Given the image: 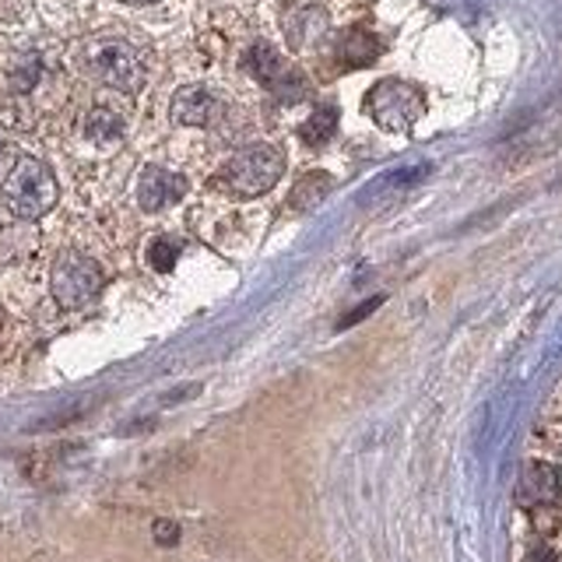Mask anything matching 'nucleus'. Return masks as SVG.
Masks as SVG:
<instances>
[{"mask_svg": "<svg viewBox=\"0 0 562 562\" xmlns=\"http://www.w3.org/2000/svg\"><path fill=\"white\" fill-rule=\"evenodd\" d=\"M0 327H4V313H0Z\"/></svg>", "mask_w": 562, "mask_h": 562, "instance_id": "obj_19", "label": "nucleus"}, {"mask_svg": "<svg viewBox=\"0 0 562 562\" xmlns=\"http://www.w3.org/2000/svg\"><path fill=\"white\" fill-rule=\"evenodd\" d=\"M49 281H53V295H57V303L67 310H78L85 303H92V299L102 292L105 271L95 257H88L81 250H64L57 260H53Z\"/></svg>", "mask_w": 562, "mask_h": 562, "instance_id": "obj_5", "label": "nucleus"}, {"mask_svg": "<svg viewBox=\"0 0 562 562\" xmlns=\"http://www.w3.org/2000/svg\"><path fill=\"white\" fill-rule=\"evenodd\" d=\"M334 131H338V110L334 105H321L303 127H299V137L306 140V145H313V148H321V145H327V140L334 137Z\"/></svg>", "mask_w": 562, "mask_h": 562, "instance_id": "obj_12", "label": "nucleus"}, {"mask_svg": "<svg viewBox=\"0 0 562 562\" xmlns=\"http://www.w3.org/2000/svg\"><path fill=\"white\" fill-rule=\"evenodd\" d=\"M559 496V471L552 464H527L520 479V503L524 506H552Z\"/></svg>", "mask_w": 562, "mask_h": 562, "instance_id": "obj_9", "label": "nucleus"}, {"mask_svg": "<svg viewBox=\"0 0 562 562\" xmlns=\"http://www.w3.org/2000/svg\"><path fill=\"white\" fill-rule=\"evenodd\" d=\"M380 303H383V299L376 295V299H369V303H366V306H359V310H351V313L345 316V321H341V327H351V324H359V321H362V316H369V313H373V310H376Z\"/></svg>", "mask_w": 562, "mask_h": 562, "instance_id": "obj_15", "label": "nucleus"}, {"mask_svg": "<svg viewBox=\"0 0 562 562\" xmlns=\"http://www.w3.org/2000/svg\"><path fill=\"white\" fill-rule=\"evenodd\" d=\"M127 4H151V0H127Z\"/></svg>", "mask_w": 562, "mask_h": 562, "instance_id": "obj_18", "label": "nucleus"}, {"mask_svg": "<svg viewBox=\"0 0 562 562\" xmlns=\"http://www.w3.org/2000/svg\"><path fill=\"white\" fill-rule=\"evenodd\" d=\"M527 562H555V552L549 544H538V549H531V555H527Z\"/></svg>", "mask_w": 562, "mask_h": 562, "instance_id": "obj_17", "label": "nucleus"}, {"mask_svg": "<svg viewBox=\"0 0 562 562\" xmlns=\"http://www.w3.org/2000/svg\"><path fill=\"white\" fill-rule=\"evenodd\" d=\"M243 67H246V75L257 78L263 88H271V92H278L281 99L303 95V78L295 75L271 43H254L250 49H246Z\"/></svg>", "mask_w": 562, "mask_h": 562, "instance_id": "obj_6", "label": "nucleus"}, {"mask_svg": "<svg viewBox=\"0 0 562 562\" xmlns=\"http://www.w3.org/2000/svg\"><path fill=\"white\" fill-rule=\"evenodd\" d=\"M327 190H330V176L321 172V169H313L306 176H299V183L292 190V204L299 211H310V207H316V204L327 198Z\"/></svg>", "mask_w": 562, "mask_h": 562, "instance_id": "obj_11", "label": "nucleus"}, {"mask_svg": "<svg viewBox=\"0 0 562 562\" xmlns=\"http://www.w3.org/2000/svg\"><path fill=\"white\" fill-rule=\"evenodd\" d=\"M123 131H127V120H123V113L113 110V105H95V110L85 116V137L92 140V145H113V140L123 137Z\"/></svg>", "mask_w": 562, "mask_h": 562, "instance_id": "obj_10", "label": "nucleus"}, {"mask_svg": "<svg viewBox=\"0 0 562 562\" xmlns=\"http://www.w3.org/2000/svg\"><path fill=\"white\" fill-rule=\"evenodd\" d=\"M57 198H60L57 176H53L46 162H40V158H32V155L18 158L8 169L4 183H0V201H4V207L22 222L43 218L46 211L57 204Z\"/></svg>", "mask_w": 562, "mask_h": 562, "instance_id": "obj_1", "label": "nucleus"}, {"mask_svg": "<svg viewBox=\"0 0 562 562\" xmlns=\"http://www.w3.org/2000/svg\"><path fill=\"white\" fill-rule=\"evenodd\" d=\"M281 172H285V151L263 140V145H250L228 158L218 183L233 198H260L281 180Z\"/></svg>", "mask_w": 562, "mask_h": 562, "instance_id": "obj_2", "label": "nucleus"}, {"mask_svg": "<svg viewBox=\"0 0 562 562\" xmlns=\"http://www.w3.org/2000/svg\"><path fill=\"white\" fill-rule=\"evenodd\" d=\"M0 148H4V145H0Z\"/></svg>", "mask_w": 562, "mask_h": 562, "instance_id": "obj_20", "label": "nucleus"}, {"mask_svg": "<svg viewBox=\"0 0 562 562\" xmlns=\"http://www.w3.org/2000/svg\"><path fill=\"white\" fill-rule=\"evenodd\" d=\"M376 53H380V43L373 40L369 32L362 29H351L345 40H341V57L348 64H356V67H366V64H373L376 60Z\"/></svg>", "mask_w": 562, "mask_h": 562, "instance_id": "obj_13", "label": "nucleus"}, {"mask_svg": "<svg viewBox=\"0 0 562 562\" xmlns=\"http://www.w3.org/2000/svg\"><path fill=\"white\" fill-rule=\"evenodd\" d=\"M366 113L373 116L376 127L401 134V131H412V123L426 113V99H422L415 85L401 81V78H386L369 88Z\"/></svg>", "mask_w": 562, "mask_h": 562, "instance_id": "obj_4", "label": "nucleus"}, {"mask_svg": "<svg viewBox=\"0 0 562 562\" xmlns=\"http://www.w3.org/2000/svg\"><path fill=\"white\" fill-rule=\"evenodd\" d=\"M155 538L162 541V544H172V541H176V524L158 520V524H155Z\"/></svg>", "mask_w": 562, "mask_h": 562, "instance_id": "obj_16", "label": "nucleus"}, {"mask_svg": "<svg viewBox=\"0 0 562 562\" xmlns=\"http://www.w3.org/2000/svg\"><path fill=\"white\" fill-rule=\"evenodd\" d=\"M218 116V95L204 85H183L172 95V120L183 127H207Z\"/></svg>", "mask_w": 562, "mask_h": 562, "instance_id": "obj_8", "label": "nucleus"}, {"mask_svg": "<svg viewBox=\"0 0 562 562\" xmlns=\"http://www.w3.org/2000/svg\"><path fill=\"white\" fill-rule=\"evenodd\" d=\"M187 193V180L180 172L172 169H162V166H148L145 172H140L137 180V204L145 211H162L169 204H176Z\"/></svg>", "mask_w": 562, "mask_h": 562, "instance_id": "obj_7", "label": "nucleus"}, {"mask_svg": "<svg viewBox=\"0 0 562 562\" xmlns=\"http://www.w3.org/2000/svg\"><path fill=\"white\" fill-rule=\"evenodd\" d=\"M85 67L102 85L116 88V92H137L145 85V60L140 53L123 40H95L85 46Z\"/></svg>", "mask_w": 562, "mask_h": 562, "instance_id": "obj_3", "label": "nucleus"}, {"mask_svg": "<svg viewBox=\"0 0 562 562\" xmlns=\"http://www.w3.org/2000/svg\"><path fill=\"white\" fill-rule=\"evenodd\" d=\"M180 250H183V243H180V239L158 236V239H151V246H148V263H151L155 271H172V268H176V260H180Z\"/></svg>", "mask_w": 562, "mask_h": 562, "instance_id": "obj_14", "label": "nucleus"}]
</instances>
